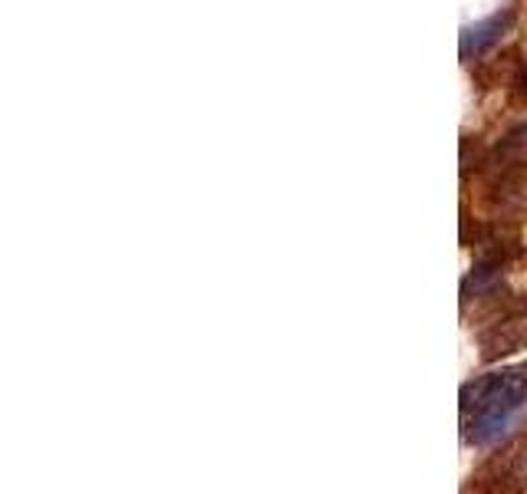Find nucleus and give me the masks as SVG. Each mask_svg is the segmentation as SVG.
I'll use <instances>...</instances> for the list:
<instances>
[{
  "mask_svg": "<svg viewBox=\"0 0 527 494\" xmlns=\"http://www.w3.org/2000/svg\"><path fill=\"white\" fill-rule=\"evenodd\" d=\"M527 422V366L475 376L461 386V442H508Z\"/></svg>",
  "mask_w": 527,
  "mask_h": 494,
  "instance_id": "1",
  "label": "nucleus"
},
{
  "mask_svg": "<svg viewBox=\"0 0 527 494\" xmlns=\"http://www.w3.org/2000/svg\"><path fill=\"white\" fill-rule=\"evenodd\" d=\"M478 349H481L484 363H498L504 356H514L518 349H527V307H514V310L502 313L481 329L478 337Z\"/></svg>",
  "mask_w": 527,
  "mask_h": 494,
  "instance_id": "2",
  "label": "nucleus"
},
{
  "mask_svg": "<svg viewBox=\"0 0 527 494\" xmlns=\"http://www.w3.org/2000/svg\"><path fill=\"white\" fill-rule=\"evenodd\" d=\"M488 208L498 221H511L527 211V162H518L494 172V182L488 188Z\"/></svg>",
  "mask_w": 527,
  "mask_h": 494,
  "instance_id": "3",
  "label": "nucleus"
},
{
  "mask_svg": "<svg viewBox=\"0 0 527 494\" xmlns=\"http://www.w3.org/2000/svg\"><path fill=\"white\" fill-rule=\"evenodd\" d=\"M511 24H514V14L502 10V14H492V17L478 20L475 26H465V30H461V60H478V56H484V53L508 34Z\"/></svg>",
  "mask_w": 527,
  "mask_h": 494,
  "instance_id": "4",
  "label": "nucleus"
},
{
  "mask_svg": "<svg viewBox=\"0 0 527 494\" xmlns=\"http://www.w3.org/2000/svg\"><path fill=\"white\" fill-rule=\"evenodd\" d=\"M527 469V439L504 445L498 455L484 461V469L478 471V478H488V481H504V478H514Z\"/></svg>",
  "mask_w": 527,
  "mask_h": 494,
  "instance_id": "5",
  "label": "nucleus"
},
{
  "mask_svg": "<svg viewBox=\"0 0 527 494\" xmlns=\"http://www.w3.org/2000/svg\"><path fill=\"white\" fill-rule=\"evenodd\" d=\"M518 162H527V122L514 126V129L494 146L492 156H484V165L492 168V175L504 172V168H511V165H518Z\"/></svg>",
  "mask_w": 527,
  "mask_h": 494,
  "instance_id": "6",
  "label": "nucleus"
}]
</instances>
